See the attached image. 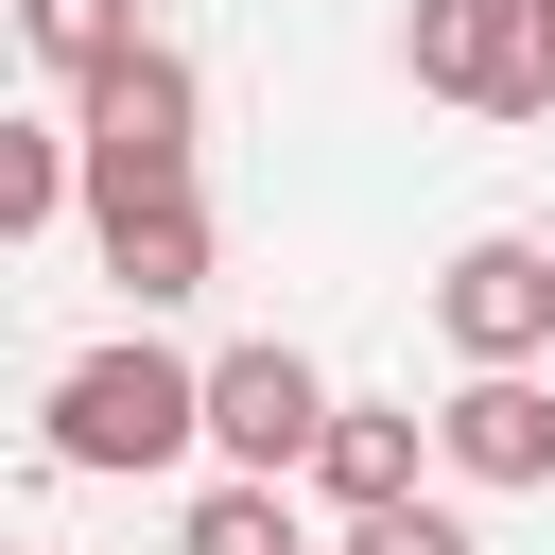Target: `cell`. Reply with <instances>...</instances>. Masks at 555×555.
Here are the masks:
<instances>
[{"instance_id": "1", "label": "cell", "mask_w": 555, "mask_h": 555, "mask_svg": "<svg viewBox=\"0 0 555 555\" xmlns=\"http://www.w3.org/2000/svg\"><path fill=\"white\" fill-rule=\"evenodd\" d=\"M35 434H52V468H173V451H208V364H173L156 330L69 347Z\"/></svg>"}, {"instance_id": "2", "label": "cell", "mask_w": 555, "mask_h": 555, "mask_svg": "<svg viewBox=\"0 0 555 555\" xmlns=\"http://www.w3.org/2000/svg\"><path fill=\"white\" fill-rule=\"evenodd\" d=\"M69 121H87V208H156V191H191L208 87H191V52H121L104 87H69Z\"/></svg>"}, {"instance_id": "3", "label": "cell", "mask_w": 555, "mask_h": 555, "mask_svg": "<svg viewBox=\"0 0 555 555\" xmlns=\"http://www.w3.org/2000/svg\"><path fill=\"white\" fill-rule=\"evenodd\" d=\"M399 69L468 121H538L555 104V52H538V0H416L399 17Z\"/></svg>"}, {"instance_id": "4", "label": "cell", "mask_w": 555, "mask_h": 555, "mask_svg": "<svg viewBox=\"0 0 555 555\" xmlns=\"http://www.w3.org/2000/svg\"><path fill=\"white\" fill-rule=\"evenodd\" d=\"M330 382H312V347H225L208 364V451H225V486H295L312 451H330Z\"/></svg>"}, {"instance_id": "5", "label": "cell", "mask_w": 555, "mask_h": 555, "mask_svg": "<svg viewBox=\"0 0 555 555\" xmlns=\"http://www.w3.org/2000/svg\"><path fill=\"white\" fill-rule=\"evenodd\" d=\"M434 330H451V364H468V382H520V364L555 347V243H520V225L451 243V278H434Z\"/></svg>"}, {"instance_id": "6", "label": "cell", "mask_w": 555, "mask_h": 555, "mask_svg": "<svg viewBox=\"0 0 555 555\" xmlns=\"http://www.w3.org/2000/svg\"><path fill=\"white\" fill-rule=\"evenodd\" d=\"M434 468L451 486H555V382H451L434 399Z\"/></svg>"}, {"instance_id": "7", "label": "cell", "mask_w": 555, "mask_h": 555, "mask_svg": "<svg viewBox=\"0 0 555 555\" xmlns=\"http://www.w3.org/2000/svg\"><path fill=\"white\" fill-rule=\"evenodd\" d=\"M416 468H434V416H399V399H347V416H330V451H312V486H330L347 520H399V503H434Z\"/></svg>"}, {"instance_id": "8", "label": "cell", "mask_w": 555, "mask_h": 555, "mask_svg": "<svg viewBox=\"0 0 555 555\" xmlns=\"http://www.w3.org/2000/svg\"><path fill=\"white\" fill-rule=\"evenodd\" d=\"M87 225H104V278H121L139 312L208 295V191H156V208H87Z\"/></svg>"}, {"instance_id": "9", "label": "cell", "mask_w": 555, "mask_h": 555, "mask_svg": "<svg viewBox=\"0 0 555 555\" xmlns=\"http://www.w3.org/2000/svg\"><path fill=\"white\" fill-rule=\"evenodd\" d=\"M87 191V121H0V243H35Z\"/></svg>"}, {"instance_id": "10", "label": "cell", "mask_w": 555, "mask_h": 555, "mask_svg": "<svg viewBox=\"0 0 555 555\" xmlns=\"http://www.w3.org/2000/svg\"><path fill=\"white\" fill-rule=\"evenodd\" d=\"M17 35H35V69H69V87H104L121 52H156L139 0H17Z\"/></svg>"}, {"instance_id": "11", "label": "cell", "mask_w": 555, "mask_h": 555, "mask_svg": "<svg viewBox=\"0 0 555 555\" xmlns=\"http://www.w3.org/2000/svg\"><path fill=\"white\" fill-rule=\"evenodd\" d=\"M173 555H312V538H295V503H278V486H208Z\"/></svg>"}, {"instance_id": "12", "label": "cell", "mask_w": 555, "mask_h": 555, "mask_svg": "<svg viewBox=\"0 0 555 555\" xmlns=\"http://www.w3.org/2000/svg\"><path fill=\"white\" fill-rule=\"evenodd\" d=\"M347 555H486L451 503H399V520H347Z\"/></svg>"}, {"instance_id": "13", "label": "cell", "mask_w": 555, "mask_h": 555, "mask_svg": "<svg viewBox=\"0 0 555 555\" xmlns=\"http://www.w3.org/2000/svg\"><path fill=\"white\" fill-rule=\"evenodd\" d=\"M538 52H555V0H538Z\"/></svg>"}]
</instances>
